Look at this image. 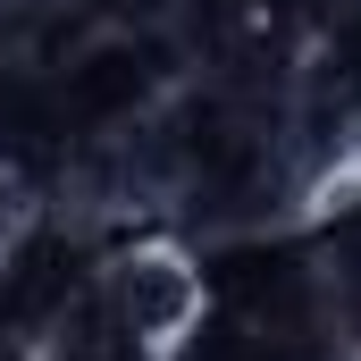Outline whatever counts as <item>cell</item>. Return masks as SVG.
I'll return each instance as SVG.
<instances>
[{
    "instance_id": "1",
    "label": "cell",
    "mask_w": 361,
    "mask_h": 361,
    "mask_svg": "<svg viewBox=\"0 0 361 361\" xmlns=\"http://www.w3.org/2000/svg\"><path fill=\"white\" fill-rule=\"evenodd\" d=\"M202 269L185 261L177 244H126L109 269H101V319L152 353H177L202 319Z\"/></svg>"
}]
</instances>
